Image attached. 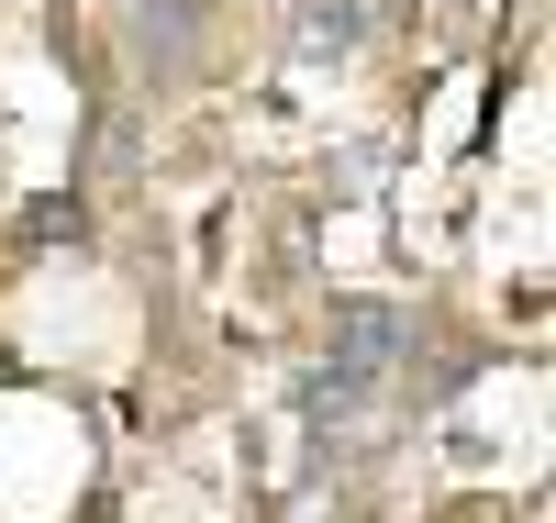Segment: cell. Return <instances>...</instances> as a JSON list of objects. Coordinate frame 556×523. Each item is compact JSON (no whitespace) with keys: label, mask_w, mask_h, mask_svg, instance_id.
Here are the masks:
<instances>
[{"label":"cell","mask_w":556,"mask_h":523,"mask_svg":"<svg viewBox=\"0 0 556 523\" xmlns=\"http://www.w3.org/2000/svg\"><path fill=\"white\" fill-rule=\"evenodd\" d=\"M356 34H367V23H356V12H345V0H334V12H312V23H301V57H345V45H356Z\"/></svg>","instance_id":"7a4b0ae2"},{"label":"cell","mask_w":556,"mask_h":523,"mask_svg":"<svg viewBox=\"0 0 556 523\" xmlns=\"http://www.w3.org/2000/svg\"><path fill=\"white\" fill-rule=\"evenodd\" d=\"M390 357H401V312H390V301H345V312H334V378L367 390Z\"/></svg>","instance_id":"6da1fadb"},{"label":"cell","mask_w":556,"mask_h":523,"mask_svg":"<svg viewBox=\"0 0 556 523\" xmlns=\"http://www.w3.org/2000/svg\"><path fill=\"white\" fill-rule=\"evenodd\" d=\"M301 401H312V423H334V412H356V378H334V368H323Z\"/></svg>","instance_id":"3957f363"}]
</instances>
